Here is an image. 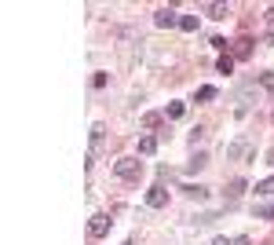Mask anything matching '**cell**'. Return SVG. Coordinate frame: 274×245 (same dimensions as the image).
Wrapping results in <instances>:
<instances>
[{"label":"cell","mask_w":274,"mask_h":245,"mask_svg":"<svg viewBox=\"0 0 274 245\" xmlns=\"http://www.w3.org/2000/svg\"><path fill=\"white\" fill-rule=\"evenodd\" d=\"M154 26H157V29H172V26H179V19H176L172 8H157V11H154Z\"/></svg>","instance_id":"7a4b0ae2"},{"label":"cell","mask_w":274,"mask_h":245,"mask_svg":"<svg viewBox=\"0 0 274 245\" xmlns=\"http://www.w3.org/2000/svg\"><path fill=\"white\" fill-rule=\"evenodd\" d=\"M88 234H91V238H106V234H110V216H102V212H99V216H91Z\"/></svg>","instance_id":"3957f363"},{"label":"cell","mask_w":274,"mask_h":245,"mask_svg":"<svg viewBox=\"0 0 274 245\" xmlns=\"http://www.w3.org/2000/svg\"><path fill=\"white\" fill-rule=\"evenodd\" d=\"M208 44H212V48H216V52H227V40H223V37H212Z\"/></svg>","instance_id":"ac0fdd59"},{"label":"cell","mask_w":274,"mask_h":245,"mask_svg":"<svg viewBox=\"0 0 274 245\" xmlns=\"http://www.w3.org/2000/svg\"><path fill=\"white\" fill-rule=\"evenodd\" d=\"M201 11L208 15V19H227V15H231V11H227V4H205Z\"/></svg>","instance_id":"52a82bcc"},{"label":"cell","mask_w":274,"mask_h":245,"mask_svg":"<svg viewBox=\"0 0 274 245\" xmlns=\"http://www.w3.org/2000/svg\"><path fill=\"white\" fill-rule=\"evenodd\" d=\"M179 29H183V33H194V29H197V19H194V15H183V19H179Z\"/></svg>","instance_id":"5bb4252c"},{"label":"cell","mask_w":274,"mask_h":245,"mask_svg":"<svg viewBox=\"0 0 274 245\" xmlns=\"http://www.w3.org/2000/svg\"><path fill=\"white\" fill-rule=\"evenodd\" d=\"M114 172H117L121 179H139V176H143V161H135V158H121V161L114 165Z\"/></svg>","instance_id":"6da1fadb"},{"label":"cell","mask_w":274,"mask_h":245,"mask_svg":"<svg viewBox=\"0 0 274 245\" xmlns=\"http://www.w3.org/2000/svg\"><path fill=\"white\" fill-rule=\"evenodd\" d=\"M154 150H157V139H154V135H143V139H139V154H143V158H150Z\"/></svg>","instance_id":"9c48e42d"},{"label":"cell","mask_w":274,"mask_h":245,"mask_svg":"<svg viewBox=\"0 0 274 245\" xmlns=\"http://www.w3.org/2000/svg\"><path fill=\"white\" fill-rule=\"evenodd\" d=\"M252 55V40L249 37H238L234 40V59H249Z\"/></svg>","instance_id":"5b68a950"},{"label":"cell","mask_w":274,"mask_h":245,"mask_svg":"<svg viewBox=\"0 0 274 245\" xmlns=\"http://www.w3.org/2000/svg\"><path fill=\"white\" fill-rule=\"evenodd\" d=\"M249 150H252V146H249L245 139H238V143H231V146H227V158H231V161H234V158H245Z\"/></svg>","instance_id":"8992f818"},{"label":"cell","mask_w":274,"mask_h":245,"mask_svg":"<svg viewBox=\"0 0 274 245\" xmlns=\"http://www.w3.org/2000/svg\"><path fill=\"white\" fill-rule=\"evenodd\" d=\"M212 245H234V241H227V238H212Z\"/></svg>","instance_id":"d6986e66"},{"label":"cell","mask_w":274,"mask_h":245,"mask_svg":"<svg viewBox=\"0 0 274 245\" xmlns=\"http://www.w3.org/2000/svg\"><path fill=\"white\" fill-rule=\"evenodd\" d=\"M146 205L150 209H165V205H169V190H165L161 183H157V187H150L146 190Z\"/></svg>","instance_id":"277c9868"},{"label":"cell","mask_w":274,"mask_h":245,"mask_svg":"<svg viewBox=\"0 0 274 245\" xmlns=\"http://www.w3.org/2000/svg\"><path fill=\"white\" fill-rule=\"evenodd\" d=\"M234 245H249V238H245V234H241V238H234Z\"/></svg>","instance_id":"ffe728a7"},{"label":"cell","mask_w":274,"mask_h":245,"mask_svg":"<svg viewBox=\"0 0 274 245\" xmlns=\"http://www.w3.org/2000/svg\"><path fill=\"white\" fill-rule=\"evenodd\" d=\"M260 84H263L267 91H274V73H260Z\"/></svg>","instance_id":"e0dca14e"},{"label":"cell","mask_w":274,"mask_h":245,"mask_svg":"<svg viewBox=\"0 0 274 245\" xmlns=\"http://www.w3.org/2000/svg\"><path fill=\"white\" fill-rule=\"evenodd\" d=\"M183 194H187V198H197V202H205V198H208V190H205V187H194V183H187Z\"/></svg>","instance_id":"30bf717a"},{"label":"cell","mask_w":274,"mask_h":245,"mask_svg":"<svg viewBox=\"0 0 274 245\" xmlns=\"http://www.w3.org/2000/svg\"><path fill=\"white\" fill-rule=\"evenodd\" d=\"M241 194H245V179H234L231 187H227V202H238Z\"/></svg>","instance_id":"ba28073f"},{"label":"cell","mask_w":274,"mask_h":245,"mask_svg":"<svg viewBox=\"0 0 274 245\" xmlns=\"http://www.w3.org/2000/svg\"><path fill=\"white\" fill-rule=\"evenodd\" d=\"M216 70H220V73H231V70H234V55H220Z\"/></svg>","instance_id":"9a60e30c"},{"label":"cell","mask_w":274,"mask_h":245,"mask_svg":"<svg viewBox=\"0 0 274 245\" xmlns=\"http://www.w3.org/2000/svg\"><path fill=\"white\" fill-rule=\"evenodd\" d=\"M197 99H201V103H208V99H216V88H212V84H205V88H197Z\"/></svg>","instance_id":"2e32d148"},{"label":"cell","mask_w":274,"mask_h":245,"mask_svg":"<svg viewBox=\"0 0 274 245\" xmlns=\"http://www.w3.org/2000/svg\"><path fill=\"white\" fill-rule=\"evenodd\" d=\"M183 114H187V106H183V103H169V110H165V117H169V121H179Z\"/></svg>","instance_id":"8fae6325"},{"label":"cell","mask_w":274,"mask_h":245,"mask_svg":"<svg viewBox=\"0 0 274 245\" xmlns=\"http://www.w3.org/2000/svg\"><path fill=\"white\" fill-rule=\"evenodd\" d=\"M267 165H274V146H270V154H267Z\"/></svg>","instance_id":"44dd1931"},{"label":"cell","mask_w":274,"mask_h":245,"mask_svg":"<svg viewBox=\"0 0 274 245\" xmlns=\"http://www.w3.org/2000/svg\"><path fill=\"white\" fill-rule=\"evenodd\" d=\"M256 194H260V198H270V194H274V176H270V179H260V183H256Z\"/></svg>","instance_id":"7c38bea8"},{"label":"cell","mask_w":274,"mask_h":245,"mask_svg":"<svg viewBox=\"0 0 274 245\" xmlns=\"http://www.w3.org/2000/svg\"><path fill=\"white\" fill-rule=\"evenodd\" d=\"M205 165H208V158H205V154H194V158H190V165H187V172H201Z\"/></svg>","instance_id":"4fadbf2b"}]
</instances>
